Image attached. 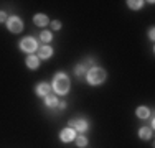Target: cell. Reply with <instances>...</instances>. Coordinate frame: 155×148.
I'll list each match as a JSON object with an SVG mask.
<instances>
[{"label": "cell", "instance_id": "obj_1", "mask_svg": "<svg viewBox=\"0 0 155 148\" xmlns=\"http://www.w3.org/2000/svg\"><path fill=\"white\" fill-rule=\"evenodd\" d=\"M53 89L56 94H66L69 91V79L66 74L63 72H58L54 76V81H53Z\"/></svg>", "mask_w": 155, "mask_h": 148}, {"label": "cell", "instance_id": "obj_2", "mask_svg": "<svg viewBox=\"0 0 155 148\" xmlns=\"http://www.w3.org/2000/svg\"><path fill=\"white\" fill-rule=\"evenodd\" d=\"M104 79H106V71H104V69H101V68H91L89 71H87V82L93 84V86L101 84Z\"/></svg>", "mask_w": 155, "mask_h": 148}, {"label": "cell", "instance_id": "obj_3", "mask_svg": "<svg viewBox=\"0 0 155 148\" xmlns=\"http://www.w3.org/2000/svg\"><path fill=\"white\" fill-rule=\"evenodd\" d=\"M20 48L23 51H27V53H33V51L38 48V44H36V40L31 38V36H28V38H23L20 43Z\"/></svg>", "mask_w": 155, "mask_h": 148}, {"label": "cell", "instance_id": "obj_4", "mask_svg": "<svg viewBox=\"0 0 155 148\" xmlns=\"http://www.w3.org/2000/svg\"><path fill=\"white\" fill-rule=\"evenodd\" d=\"M7 27L12 33H20L21 30H23V23H21V20L18 17H10L8 21H7Z\"/></svg>", "mask_w": 155, "mask_h": 148}, {"label": "cell", "instance_id": "obj_5", "mask_svg": "<svg viewBox=\"0 0 155 148\" xmlns=\"http://www.w3.org/2000/svg\"><path fill=\"white\" fill-rule=\"evenodd\" d=\"M60 138L66 143L73 142V140L76 138V132L73 130V128H64V130H61V133H60Z\"/></svg>", "mask_w": 155, "mask_h": 148}, {"label": "cell", "instance_id": "obj_6", "mask_svg": "<svg viewBox=\"0 0 155 148\" xmlns=\"http://www.w3.org/2000/svg\"><path fill=\"white\" fill-rule=\"evenodd\" d=\"M71 127H74L76 130H79V132H84L87 128V124L83 118H76V120H71Z\"/></svg>", "mask_w": 155, "mask_h": 148}, {"label": "cell", "instance_id": "obj_7", "mask_svg": "<svg viewBox=\"0 0 155 148\" xmlns=\"http://www.w3.org/2000/svg\"><path fill=\"white\" fill-rule=\"evenodd\" d=\"M33 21H35V25H38V27H45V25L48 23V18H46V15L38 13V15H35Z\"/></svg>", "mask_w": 155, "mask_h": 148}, {"label": "cell", "instance_id": "obj_8", "mask_svg": "<svg viewBox=\"0 0 155 148\" xmlns=\"http://www.w3.org/2000/svg\"><path fill=\"white\" fill-rule=\"evenodd\" d=\"M38 64H40V58L38 56H28L27 58V66L30 69H36Z\"/></svg>", "mask_w": 155, "mask_h": 148}, {"label": "cell", "instance_id": "obj_9", "mask_svg": "<svg viewBox=\"0 0 155 148\" xmlns=\"http://www.w3.org/2000/svg\"><path fill=\"white\" fill-rule=\"evenodd\" d=\"M50 86H48V84H40L38 87H36V94L38 95H41V97H46L48 94H50Z\"/></svg>", "mask_w": 155, "mask_h": 148}, {"label": "cell", "instance_id": "obj_10", "mask_svg": "<svg viewBox=\"0 0 155 148\" xmlns=\"http://www.w3.org/2000/svg\"><path fill=\"white\" fill-rule=\"evenodd\" d=\"M51 54H53V50H51L50 46H41V48H40V54H38V56L41 59H48Z\"/></svg>", "mask_w": 155, "mask_h": 148}, {"label": "cell", "instance_id": "obj_11", "mask_svg": "<svg viewBox=\"0 0 155 148\" xmlns=\"http://www.w3.org/2000/svg\"><path fill=\"white\" fill-rule=\"evenodd\" d=\"M45 102H46L48 107H56V105H58L56 97H54V95H51V94H48L46 97H45Z\"/></svg>", "mask_w": 155, "mask_h": 148}, {"label": "cell", "instance_id": "obj_12", "mask_svg": "<svg viewBox=\"0 0 155 148\" xmlns=\"http://www.w3.org/2000/svg\"><path fill=\"white\" fill-rule=\"evenodd\" d=\"M139 137L142 140H147V138H150V137H152V130H150V128H140V132H139Z\"/></svg>", "mask_w": 155, "mask_h": 148}, {"label": "cell", "instance_id": "obj_13", "mask_svg": "<svg viewBox=\"0 0 155 148\" xmlns=\"http://www.w3.org/2000/svg\"><path fill=\"white\" fill-rule=\"evenodd\" d=\"M137 117L147 118V117H149V109H147V107H139V109H137Z\"/></svg>", "mask_w": 155, "mask_h": 148}, {"label": "cell", "instance_id": "obj_14", "mask_svg": "<svg viewBox=\"0 0 155 148\" xmlns=\"http://www.w3.org/2000/svg\"><path fill=\"white\" fill-rule=\"evenodd\" d=\"M129 3V7H130V8H140V7H142V3L143 2H140V0H130V2H127Z\"/></svg>", "mask_w": 155, "mask_h": 148}, {"label": "cell", "instance_id": "obj_15", "mask_svg": "<svg viewBox=\"0 0 155 148\" xmlns=\"http://www.w3.org/2000/svg\"><path fill=\"white\" fill-rule=\"evenodd\" d=\"M76 143H78V146H86V145H87V140H86V137L79 135V137L76 138Z\"/></svg>", "mask_w": 155, "mask_h": 148}, {"label": "cell", "instance_id": "obj_16", "mask_svg": "<svg viewBox=\"0 0 155 148\" xmlns=\"http://www.w3.org/2000/svg\"><path fill=\"white\" fill-rule=\"evenodd\" d=\"M41 40H43L45 43L51 41V33H50V31H43V33H41Z\"/></svg>", "mask_w": 155, "mask_h": 148}, {"label": "cell", "instance_id": "obj_17", "mask_svg": "<svg viewBox=\"0 0 155 148\" xmlns=\"http://www.w3.org/2000/svg\"><path fill=\"white\" fill-rule=\"evenodd\" d=\"M74 72L78 74V76H81V74H83V72H84V68H83V66H76V69H74Z\"/></svg>", "mask_w": 155, "mask_h": 148}, {"label": "cell", "instance_id": "obj_18", "mask_svg": "<svg viewBox=\"0 0 155 148\" xmlns=\"http://www.w3.org/2000/svg\"><path fill=\"white\" fill-rule=\"evenodd\" d=\"M51 28H53V30H60L61 23H60V21H53V23H51Z\"/></svg>", "mask_w": 155, "mask_h": 148}, {"label": "cell", "instance_id": "obj_19", "mask_svg": "<svg viewBox=\"0 0 155 148\" xmlns=\"http://www.w3.org/2000/svg\"><path fill=\"white\" fill-rule=\"evenodd\" d=\"M7 18V15H5V12H0V21H3Z\"/></svg>", "mask_w": 155, "mask_h": 148}, {"label": "cell", "instance_id": "obj_20", "mask_svg": "<svg viewBox=\"0 0 155 148\" xmlns=\"http://www.w3.org/2000/svg\"><path fill=\"white\" fill-rule=\"evenodd\" d=\"M153 35H155V33H153V28H150V31H149V36H150V40H153Z\"/></svg>", "mask_w": 155, "mask_h": 148}, {"label": "cell", "instance_id": "obj_21", "mask_svg": "<svg viewBox=\"0 0 155 148\" xmlns=\"http://www.w3.org/2000/svg\"><path fill=\"white\" fill-rule=\"evenodd\" d=\"M58 105H60V109H66V102H60Z\"/></svg>", "mask_w": 155, "mask_h": 148}]
</instances>
